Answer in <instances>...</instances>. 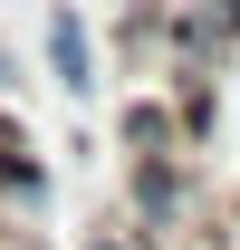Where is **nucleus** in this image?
<instances>
[{
	"label": "nucleus",
	"instance_id": "423d86ee",
	"mask_svg": "<svg viewBox=\"0 0 240 250\" xmlns=\"http://www.w3.org/2000/svg\"><path fill=\"white\" fill-rule=\"evenodd\" d=\"M116 154H182V116H173V96L154 77L116 96Z\"/></svg>",
	"mask_w": 240,
	"mask_h": 250
},
{
	"label": "nucleus",
	"instance_id": "7ed1b4c3",
	"mask_svg": "<svg viewBox=\"0 0 240 250\" xmlns=\"http://www.w3.org/2000/svg\"><path fill=\"white\" fill-rule=\"evenodd\" d=\"M96 48L116 58V77H163V58H173V0H116V20L96 29Z\"/></svg>",
	"mask_w": 240,
	"mask_h": 250
},
{
	"label": "nucleus",
	"instance_id": "f03ea898",
	"mask_svg": "<svg viewBox=\"0 0 240 250\" xmlns=\"http://www.w3.org/2000/svg\"><path fill=\"white\" fill-rule=\"evenodd\" d=\"M39 67H48V87H58L67 106H87V96L106 87V48H96L87 0H48V29H39Z\"/></svg>",
	"mask_w": 240,
	"mask_h": 250
},
{
	"label": "nucleus",
	"instance_id": "20e7f679",
	"mask_svg": "<svg viewBox=\"0 0 240 250\" xmlns=\"http://www.w3.org/2000/svg\"><path fill=\"white\" fill-rule=\"evenodd\" d=\"M58 202V164L39 154V135L20 116H10V96H0V212H20V221H39Z\"/></svg>",
	"mask_w": 240,
	"mask_h": 250
},
{
	"label": "nucleus",
	"instance_id": "6e6552de",
	"mask_svg": "<svg viewBox=\"0 0 240 250\" xmlns=\"http://www.w3.org/2000/svg\"><path fill=\"white\" fill-rule=\"evenodd\" d=\"M20 77H29V67H20V48H10V39H0V96H20Z\"/></svg>",
	"mask_w": 240,
	"mask_h": 250
},
{
	"label": "nucleus",
	"instance_id": "f257e3e1",
	"mask_svg": "<svg viewBox=\"0 0 240 250\" xmlns=\"http://www.w3.org/2000/svg\"><path fill=\"white\" fill-rule=\"evenodd\" d=\"M202 221V164L192 154H125V231L144 250L182 241Z\"/></svg>",
	"mask_w": 240,
	"mask_h": 250
},
{
	"label": "nucleus",
	"instance_id": "0eeeda50",
	"mask_svg": "<svg viewBox=\"0 0 240 250\" xmlns=\"http://www.w3.org/2000/svg\"><path fill=\"white\" fill-rule=\"evenodd\" d=\"M77 250H144V241H135V231H125V212H116V221H87V231H77Z\"/></svg>",
	"mask_w": 240,
	"mask_h": 250
},
{
	"label": "nucleus",
	"instance_id": "39448f33",
	"mask_svg": "<svg viewBox=\"0 0 240 250\" xmlns=\"http://www.w3.org/2000/svg\"><path fill=\"white\" fill-rule=\"evenodd\" d=\"M163 67H240V0H173V58Z\"/></svg>",
	"mask_w": 240,
	"mask_h": 250
}]
</instances>
